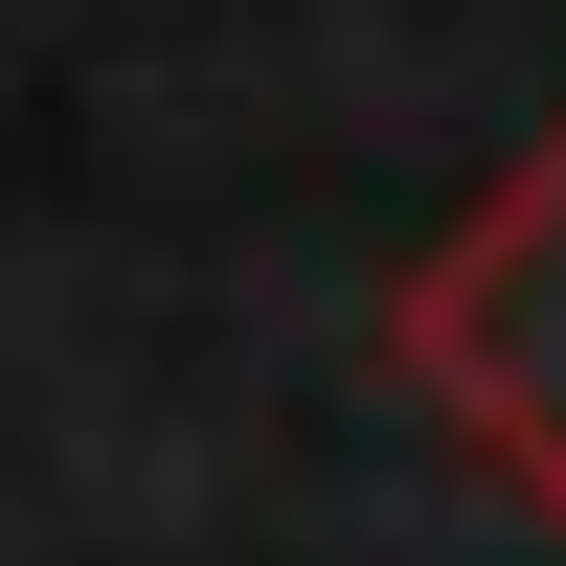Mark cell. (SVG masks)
Returning a JSON list of instances; mask_svg holds the SVG:
<instances>
[{
  "label": "cell",
  "instance_id": "6da1fadb",
  "mask_svg": "<svg viewBox=\"0 0 566 566\" xmlns=\"http://www.w3.org/2000/svg\"><path fill=\"white\" fill-rule=\"evenodd\" d=\"M386 363L431 386V431L476 453L522 522H566V136L499 159V205L453 227V250H408Z\"/></svg>",
  "mask_w": 566,
  "mask_h": 566
}]
</instances>
